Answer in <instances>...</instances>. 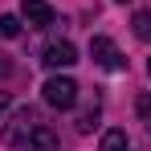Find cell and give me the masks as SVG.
Returning <instances> with one entry per match:
<instances>
[{
    "instance_id": "cell-7",
    "label": "cell",
    "mask_w": 151,
    "mask_h": 151,
    "mask_svg": "<svg viewBox=\"0 0 151 151\" xmlns=\"http://www.w3.org/2000/svg\"><path fill=\"white\" fill-rule=\"evenodd\" d=\"M98 114H102V102L98 98H94V102H90V106H86V110H82V114H78V131H82V135H90V131H94V127H98Z\"/></svg>"
},
{
    "instance_id": "cell-14",
    "label": "cell",
    "mask_w": 151,
    "mask_h": 151,
    "mask_svg": "<svg viewBox=\"0 0 151 151\" xmlns=\"http://www.w3.org/2000/svg\"><path fill=\"white\" fill-rule=\"evenodd\" d=\"M147 74H151V57H147Z\"/></svg>"
},
{
    "instance_id": "cell-8",
    "label": "cell",
    "mask_w": 151,
    "mask_h": 151,
    "mask_svg": "<svg viewBox=\"0 0 151 151\" xmlns=\"http://www.w3.org/2000/svg\"><path fill=\"white\" fill-rule=\"evenodd\" d=\"M98 151H131V139H127V131H119V127H114V131H106Z\"/></svg>"
},
{
    "instance_id": "cell-13",
    "label": "cell",
    "mask_w": 151,
    "mask_h": 151,
    "mask_svg": "<svg viewBox=\"0 0 151 151\" xmlns=\"http://www.w3.org/2000/svg\"><path fill=\"white\" fill-rule=\"evenodd\" d=\"M8 106H12V94H8V90H0V114H4Z\"/></svg>"
},
{
    "instance_id": "cell-1",
    "label": "cell",
    "mask_w": 151,
    "mask_h": 151,
    "mask_svg": "<svg viewBox=\"0 0 151 151\" xmlns=\"http://www.w3.org/2000/svg\"><path fill=\"white\" fill-rule=\"evenodd\" d=\"M41 127V119H37V110L33 106H21L8 123H4V147H25L29 139H33V131Z\"/></svg>"
},
{
    "instance_id": "cell-3",
    "label": "cell",
    "mask_w": 151,
    "mask_h": 151,
    "mask_svg": "<svg viewBox=\"0 0 151 151\" xmlns=\"http://www.w3.org/2000/svg\"><path fill=\"white\" fill-rule=\"evenodd\" d=\"M90 57H94V65H102V70H110V74H119V70H127V57L119 53V45L110 41V37H90Z\"/></svg>"
},
{
    "instance_id": "cell-6",
    "label": "cell",
    "mask_w": 151,
    "mask_h": 151,
    "mask_svg": "<svg viewBox=\"0 0 151 151\" xmlns=\"http://www.w3.org/2000/svg\"><path fill=\"white\" fill-rule=\"evenodd\" d=\"M25 151H57V135H53V127H37V131H33V139H29L25 143Z\"/></svg>"
},
{
    "instance_id": "cell-9",
    "label": "cell",
    "mask_w": 151,
    "mask_h": 151,
    "mask_svg": "<svg viewBox=\"0 0 151 151\" xmlns=\"http://www.w3.org/2000/svg\"><path fill=\"white\" fill-rule=\"evenodd\" d=\"M135 37L151 41V12H135Z\"/></svg>"
},
{
    "instance_id": "cell-4",
    "label": "cell",
    "mask_w": 151,
    "mask_h": 151,
    "mask_svg": "<svg viewBox=\"0 0 151 151\" xmlns=\"http://www.w3.org/2000/svg\"><path fill=\"white\" fill-rule=\"evenodd\" d=\"M45 70H70L78 61V49L70 45V41H53V45H45Z\"/></svg>"
},
{
    "instance_id": "cell-12",
    "label": "cell",
    "mask_w": 151,
    "mask_h": 151,
    "mask_svg": "<svg viewBox=\"0 0 151 151\" xmlns=\"http://www.w3.org/2000/svg\"><path fill=\"white\" fill-rule=\"evenodd\" d=\"M8 74H12V61H8V57L0 53V78H8Z\"/></svg>"
},
{
    "instance_id": "cell-5",
    "label": "cell",
    "mask_w": 151,
    "mask_h": 151,
    "mask_svg": "<svg viewBox=\"0 0 151 151\" xmlns=\"http://www.w3.org/2000/svg\"><path fill=\"white\" fill-rule=\"evenodd\" d=\"M21 12H25V21L33 29H49L53 21H57V12H53L45 0H21Z\"/></svg>"
},
{
    "instance_id": "cell-11",
    "label": "cell",
    "mask_w": 151,
    "mask_h": 151,
    "mask_svg": "<svg viewBox=\"0 0 151 151\" xmlns=\"http://www.w3.org/2000/svg\"><path fill=\"white\" fill-rule=\"evenodd\" d=\"M17 33H21V21H17L12 12H4V17H0V37H17Z\"/></svg>"
},
{
    "instance_id": "cell-10",
    "label": "cell",
    "mask_w": 151,
    "mask_h": 151,
    "mask_svg": "<svg viewBox=\"0 0 151 151\" xmlns=\"http://www.w3.org/2000/svg\"><path fill=\"white\" fill-rule=\"evenodd\" d=\"M135 110H139V119L151 127V90H143V94L135 98Z\"/></svg>"
},
{
    "instance_id": "cell-2",
    "label": "cell",
    "mask_w": 151,
    "mask_h": 151,
    "mask_svg": "<svg viewBox=\"0 0 151 151\" xmlns=\"http://www.w3.org/2000/svg\"><path fill=\"white\" fill-rule=\"evenodd\" d=\"M41 94H45V102H49L53 110H70L78 102V82L74 78H65V74H53L45 86H41Z\"/></svg>"
}]
</instances>
